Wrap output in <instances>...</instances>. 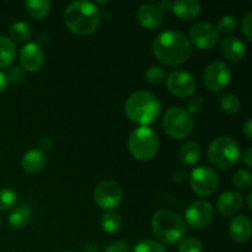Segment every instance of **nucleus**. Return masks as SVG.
I'll return each instance as SVG.
<instances>
[{"mask_svg":"<svg viewBox=\"0 0 252 252\" xmlns=\"http://www.w3.org/2000/svg\"><path fill=\"white\" fill-rule=\"evenodd\" d=\"M220 52L228 61L240 62L246 56V47L236 37H226L220 43Z\"/></svg>","mask_w":252,"mask_h":252,"instance_id":"obj_19","label":"nucleus"},{"mask_svg":"<svg viewBox=\"0 0 252 252\" xmlns=\"http://www.w3.org/2000/svg\"><path fill=\"white\" fill-rule=\"evenodd\" d=\"M152 231L160 243L176 244L186 234V223L177 213L161 209L153 217Z\"/></svg>","mask_w":252,"mask_h":252,"instance_id":"obj_4","label":"nucleus"},{"mask_svg":"<svg viewBox=\"0 0 252 252\" xmlns=\"http://www.w3.org/2000/svg\"><path fill=\"white\" fill-rule=\"evenodd\" d=\"M9 33L14 41L16 42H27L32 36V30L29 24L22 21L14 22L9 27Z\"/></svg>","mask_w":252,"mask_h":252,"instance_id":"obj_26","label":"nucleus"},{"mask_svg":"<svg viewBox=\"0 0 252 252\" xmlns=\"http://www.w3.org/2000/svg\"><path fill=\"white\" fill-rule=\"evenodd\" d=\"M101 229L108 234L117 233L122 226V217L116 212H107L101 217Z\"/></svg>","mask_w":252,"mask_h":252,"instance_id":"obj_25","label":"nucleus"},{"mask_svg":"<svg viewBox=\"0 0 252 252\" xmlns=\"http://www.w3.org/2000/svg\"><path fill=\"white\" fill-rule=\"evenodd\" d=\"M243 207V196L236 191H225L217 201L218 212L224 217H230L238 213Z\"/></svg>","mask_w":252,"mask_h":252,"instance_id":"obj_16","label":"nucleus"},{"mask_svg":"<svg viewBox=\"0 0 252 252\" xmlns=\"http://www.w3.org/2000/svg\"><path fill=\"white\" fill-rule=\"evenodd\" d=\"M105 252H129V248L126 243L123 241H116V243L110 244L106 248Z\"/></svg>","mask_w":252,"mask_h":252,"instance_id":"obj_37","label":"nucleus"},{"mask_svg":"<svg viewBox=\"0 0 252 252\" xmlns=\"http://www.w3.org/2000/svg\"><path fill=\"white\" fill-rule=\"evenodd\" d=\"M101 14L94 2L74 1L64 11V22L73 33L89 36L97 30Z\"/></svg>","mask_w":252,"mask_h":252,"instance_id":"obj_2","label":"nucleus"},{"mask_svg":"<svg viewBox=\"0 0 252 252\" xmlns=\"http://www.w3.org/2000/svg\"><path fill=\"white\" fill-rule=\"evenodd\" d=\"M236 26H238V21L231 15H225V16L220 17L218 21V26H217V31L221 32V33H230V32L235 31Z\"/></svg>","mask_w":252,"mask_h":252,"instance_id":"obj_32","label":"nucleus"},{"mask_svg":"<svg viewBox=\"0 0 252 252\" xmlns=\"http://www.w3.org/2000/svg\"><path fill=\"white\" fill-rule=\"evenodd\" d=\"M252 225L251 220L246 216H238L230 221L229 234L230 238L238 244H245L251 238Z\"/></svg>","mask_w":252,"mask_h":252,"instance_id":"obj_17","label":"nucleus"},{"mask_svg":"<svg viewBox=\"0 0 252 252\" xmlns=\"http://www.w3.org/2000/svg\"><path fill=\"white\" fill-rule=\"evenodd\" d=\"M133 252H167L160 243L154 240H143L133 249Z\"/></svg>","mask_w":252,"mask_h":252,"instance_id":"obj_31","label":"nucleus"},{"mask_svg":"<svg viewBox=\"0 0 252 252\" xmlns=\"http://www.w3.org/2000/svg\"><path fill=\"white\" fill-rule=\"evenodd\" d=\"M186 112L189 115H196L199 113L204 108V100L201 96H191L189 101H187Z\"/></svg>","mask_w":252,"mask_h":252,"instance_id":"obj_34","label":"nucleus"},{"mask_svg":"<svg viewBox=\"0 0 252 252\" xmlns=\"http://www.w3.org/2000/svg\"><path fill=\"white\" fill-rule=\"evenodd\" d=\"M219 32L208 22H196L189 29V43H193L199 49H209L217 44Z\"/></svg>","mask_w":252,"mask_h":252,"instance_id":"obj_12","label":"nucleus"},{"mask_svg":"<svg viewBox=\"0 0 252 252\" xmlns=\"http://www.w3.org/2000/svg\"><path fill=\"white\" fill-rule=\"evenodd\" d=\"M153 53L158 61L166 65H181L191 57L192 47L189 38L181 32L166 31L153 42Z\"/></svg>","mask_w":252,"mask_h":252,"instance_id":"obj_1","label":"nucleus"},{"mask_svg":"<svg viewBox=\"0 0 252 252\" xmlns=\"http://www.w3.org/2000/svg\"><path fill=\"white\" fill-rule=\"evenodd\" d=\"M7 80H6V76H5L4 73H1L0 71V94L4 93L5 89L7 88Z\"/></svg>","mask_w":252,"mask_h":252,"instance_id":"obj_40","label":"nucleus"},{"mask_svg":"<svg viewBox=\"0 0 252 252\" xmlns=\"http://www.w3.org/2000/svg\"><path fill=\"white\" fill-rule=\"evenodd\" d=\"M234 186L238 187L243 191H250L251 189V174L246 170H239L233 176Z\"/></svg>","mask_w":252,"mask_h":252,"instance_id":"obj_30","label":"nucleus"},{"mask_svg":"<svg viewBox=\"0 0 252 252\" xmlns=\"http://www.w3.org/2000/svg\"><path fill=\"white\" fill-rule=\"evenodd\" d=\"M243 160H244V162H245L246 166H248L249 169H251V166H252V149L251 148H248V149H246Z\"/></svg>","mask_w":252,"mask_h":252,"instance_id":"obj_39","label":"nucleus"},{"mask_svg":"<svg viewBox=\"0 0 252 252\" xmlns=\"http://www.w3.org/2000/svg\"><path fill=\"white\" fill-rule=\"evenodd\" d=\"M39 145H41V148H43V149H49V148L52 147V142L49 140V138H43Z\"/></svg>","mask_w":252,"mask_h":252,"instance_id":"obj_41","label":"nucleus"},{"mask_svg":"<svg viewBox=\"0 0 252 252\" xmlns=\"http://www.w3.org/2000/svg\"><path fill=\"white\" fill-rule=\"evenodd\" d=\"M27 14L36 20H42L48 16L51 11V2L48 0H27L25 2Z\"/></svg>","mask_w":252,"mask_h":252,"instance_id":"obj_22","label":"nucleus"},{"mask_svg":"<svg viewBox=\"0 0 252 252\" xmlns=\"http://www.w3.org/2000/svg\"><path fill=\"white\" fill-rule=\"evenodd\" d=\"M251 199H252V192L249 191V194H248V209H249V211H250V212H252Z\"/></svg>","mask_w":252,"mask_h":252,"instance_id":"obj_42","label":"nucleus"},{"mask_svg":"<svg viewBox=\"0 0 252 252\" xmlns=\"http://www.w3.org/2000/svg\"><path fill=\"white\" fill-rule=\"evenodd\" d=\"M219 106L228 115H236L241 108V102L238 96L233 94H224L219 97Z\"/></svg>","mask_w":252,"mask_h":252,"instance_id":"obj_27","label":"nucleus"},{"mask_svg":"<svg viewBox=\"0 0 252 252\" xmlns=\"http://www.w3.org/2000/svg\"><path fill=\"white\" fill-rule=\"evenodd\" d=\"M64 252H74V251H64Z\"/></svg>","mask_w":252,"mask_h":252,"instance_id":"obj_44","label":"nucleus"},{"mask_svg":"<svg viewBox=\"0 0 252 252\" xmlns=\"http://www.w3.org/2000/svg\"><path fill=\"white\" fill-rule=\"evenodd\" d=\"M16 46L10 38L0 36V69L7 68L14 62Z\"/></svg>","mask_w":252,"mask_h":252,"instance_id":"obj_23","label":"nucleus"},{"mask_svg":"<svg viewBox=\"0 0 252 252\" xmlns=\"http://www.w3.org/2000/svg\"><path fill=\"white\" fill-rule=\"evenodd\" d=\"M137 16L139 24L148 30L159 29L164 20V14L159 5L150 4V2L140 5Z\"/></svg>","mask_w":252,"mask_h":252,"instance_id":"obj_15","label":"nucleus"},{"mask_svg":"<svg viewBox=\"0 0 252 252\" xmlns=\"http://www.w3.org/2000/svg\"><path fill=\"white\" fill-rule=\"evenodd\" d=\"M180 160L184 162L187 166H191V165L197 164L199 161L202 157V149L199 147L198 143L193 142V140H189L186 142L181 147L179 153Z\"/></svg>","mask_w":252,"mask_h":252,"instance_id":"obj_21","label":"nucleus"},{"mask_svg":"<svg viewBox=\"0 0 252 252\" xmlns=\"http://www.w3.org/2000/svg\"><path fill=\"white\" fill-rule=\"evenodd\" d=\"M31 217V209L27 204L17 207L9 216V224L12 229H22L29 224Z\"/></svg>","mask_w":252,"mask_h":252,"instance_id":"obj_24","label":"nucleus"},{"mask_svg":"<svg viewBox=\"0 0 252 252\" xmlns=\"http://www.w3.org/2000/svg\"><path fill=\"white\" fill-rule=\"evenodd\" d=\"M162 127L170 138L180 140L187 138L193 132L194 121L184 108L171 107L165 112Z\"/></svg>","mask_w":252,"mask_h":252,"instance_id":"obj_7","label":"nucleus"},{"mask_svg":"<svg viewBox=\"0 0 252 252\" xmlns=\"http://www.w3.org/2000/svg\"><path fill=\"white\" fill-rule=\"evenodd\" d=\"M5 76H6L7 83H20V81H22V79H24L25 71L24 69L20 68V66H14V68H10L9 70H7Z\"/></svg>","mask_w":252,"mask_h":252,"instance_id":"obj_35","label":"nucleus"},{"mask_svg":"<svg viewBox=\"0 0 252 252\" xmlns=\"http://www.w3.org/2000/svg\"><path fill=\"white\" fill-rule=\"evenodd\" d=\"M123 192L120 185L113 180L101 181L94 189V199L101 209L111 212L117 208L122 201Z\"/></svg>","mask_w":252,"mask_h":252,"instance_id":"obj_9","label":"nucleus"},{"mask_svg":"<svg viewBox=\"0 0 252 252\" xmlns=\"http://www.w3.org/2000/svg\"><path fill=\"white\" fill-rule=\"evenodd\" d=\"M17 194L10 189H0V211L6 212L16 204Z\"/></svg>","mask_w":252,"mask_h":252,"instance_id":"obj_29","label":"nucleus"},{"mask_svg":"<svg viewBox=\"0 0 252 252\" xmlns=\"http://www.w3.org/2000/svg\"><path fill=\"white\" fill-rule=\"evenodd\" d=\"M171 10L179 19L189 21L199 16L202 11V5L197 0H177V1L171 2Z\"/></svg>","mask_w":252,"mask_h":252,"instance_id":"obj_18","label":"nucleus"},{"mask_svg":"<svg viewBox=\"0 0 252 252\" xmlns=\"http://www.w3.org/2000/svg\"><path fill=\"white\" fill-rule=\"evenodd\" d=\"M20 63L24 70L37 73L44 65V53L37 43H27L20 51Z\"/></svg>","mask_w":252,"mask_h":252,"instance_id":"obj_14","label":"nucleus"},{"mask_svg":"<svg viewBox=\"0 0 252 252\" xmlns=\"http://www.w3.org/2000/svg\"><path fill=\"white\" fill-rule=\"evenodd\" d=\"M240 157L241 150L236 140L226 135L216 138L207 150L208 161L218 169H229L239 161Z\"/></svg>","mask_w":252,"mask_h":252,"instance_id":"obj_5","label":"nucleus"},{"mask_svg":"<svg viewBox=\"0 0 252 252\" xmlns=\"http://www.w3.org/2000/svg\"><path fill=\"white\" fill-rule=\"evenodd\" d=\"M243 133L245 134V137L248 138L249 140L252 139V121H251V118H249V120L245 122V125H244Z\"/></svg>","mask_w":252,"mask_h":252,"instance_id":"obj_38","label":"nucleus"},{"mask_svg":"<svg viewBox=\"0 0 252 252\" xmlns=\"http://www.w3.org/2000/svg\"><path fill=\"white\" fill-rule=\"evenodd\" d=\"M159 138L149 127H138L128 138V149L139 161H148L157 155L159 150Z\"/></svg>","mask_w":252,"mask_h":252,"instance_id":"obj_6","label":"nucleus"},{"mask_svg":"<svg viewBox=\"0 0 252 252\" xmlns=\"http://www.w3.org/2000/svg\"><path fill=\"white\" fill-rule=\"evenodd\" d=\"M231 79V70L228 64L223 62H213L208 64L203 71V83L206 89L212 93H219L223 90Z\"/></svg>","mask_w":252,"mask_h":252,"instance_id":"obj_10","label":"nucleus"},{"mask_svg":"<svg viewBox=\"0 0 252 252\" xmlns=\"http://www.w3.org/2000/svg\"><path fill=\"white\" fill-rule=\"evenodd\" d=\"M47 164V158L44 155V153L42 150L38 149H32L29 150L26 154L24 155L21 161L22 170H24L26 174L33 175L37 172L42 171L43 167Z\"/></svg>","mask_w":252,"mask_h":252,"instance_id":"obj_20","label":"nucleus"},{"mask_svg":"<svg viewBox=\"0 0 252 252\" xmlns=\"http://www.w3.org/2000/svg\"><path fill=\"white\" fill-rule=\"evenodd\" d=\"M203 246H202L201 240L197 238H186L180 244L179 252H202Z\"/></svg>","mask_w":252,"mask_h":252,"instance_id":"obj_33","label":"nucleus"},{"mask_svg":"<svg viewBox=\"0 0 252 252\" xmlns=\"http://www.w3.org/2000/svg\"><path fill=\"white\" fill-rule=\"evenodd\" d=\"M144 78L150 85H161L165 80H166V74H165L164 69H161L160 66H149V68L145 70Z\"/></svg>","mask_w":252,"mask_h":252,"instance_id":"obj_28","label":"nucleus"},{"mask_svg":"<svg viewBox=\"0 0 252 252\" xmlns=\"http://www.w3.org/2000/svg\"><path fill=\"white\" fill-rule=\"evenodd\" d=\"M1 223H2V219H1V217H0V226H1Z\"/></svg>","mask_w":252,"mask_h":252,"instance_id":"obj_43","label":"nucleus"},{"mask_svg":"<svg viewBox=\"0 0 252 252\" xmlns=\"http://www.w3.org/2000/svg\"><path fill=\"white\" fill-rule=\"evenodd\" d=\"M243 33L249 42L252 41V12H248L243 21Z\"/></svg>","mask_w":252,"mask_h":252,"instance_id":"obj_36","label":"nucleus"},{"mask_svg":"<svg viewBox=\"0 0 252 252\" xmlns=\"http://www.w3.org/2000/svg\"><path fill=\"white\" fill-rule=\"evenodd\" d=\"M166 85L170 93L177 97H189L196 90V80L185 70H175L166 78Z\"/></svg>","mask_w":252,"mask_h":252,"instance_id":"obj_13","label":"nucleus"},{"mask_svg":"<svg viewBox=\"0 0 252 252\" xmlns=\"http://www.w3.org/2000/svg\"><path fill=\"white\" fill-rule=\"evenodd\" d=\"M189 185L194 193L198 196H211L219 186V176L216 170L209 166H198L189 175Z\"/></svg>","mask_w":252,"mask_h":252,"instance_id":"obj_8","label":"nucleus"},{"mask_svg":"<svg viewBox=\"0 0 252 252\" xmlns=\"http://www.w3.org/2000/svg\"><path fill=\"white\" fill-rule=\"evenodd\" d=\"M213 206L207 201H196L189 206L185 213L186 223L194 230H201L213 220Z\"/></svg>","mask_w":252,"mask_h":252,"instance_id":"obj_11","label":"nucleus"},{"mask_svg":"<svg viewBox=\"0 0 252 252\" xmlns=\"http://www.w3.org/2000/svg\"><path fill=\"white\" fill-rule=\"evenodd\" d=\"M125 112L130 122L148 127L157 122L161 113V105L154 94L149 91H137L126 100Z\"/></svg>","mask_w":252,"mask_h":252,"instance_id":"obj_3","label":"nucleus"}]
</instances>
